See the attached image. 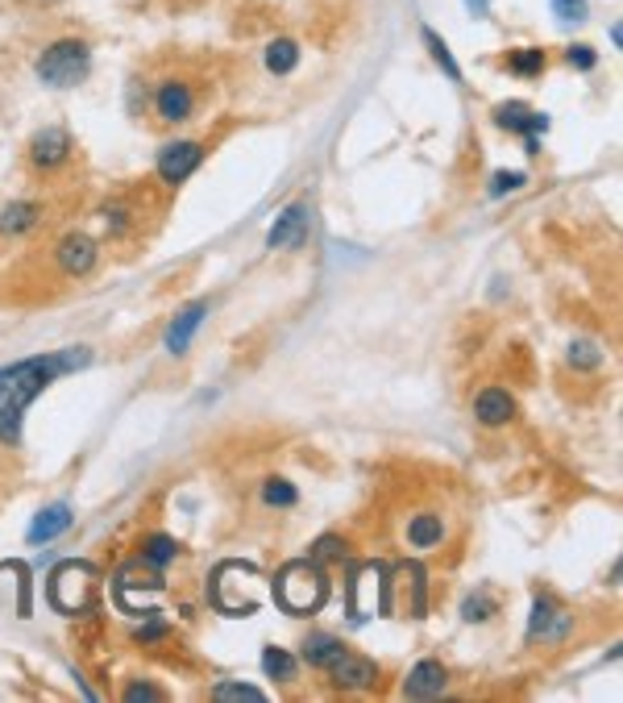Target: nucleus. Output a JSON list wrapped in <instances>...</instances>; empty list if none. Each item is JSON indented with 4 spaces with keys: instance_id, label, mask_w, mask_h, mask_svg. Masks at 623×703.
I'll return each instance as SVG.
<instances>
[{
    "instance_id": "obj_14",
    "label": "nucleus",
    "mask_w": 623,
    "mask_h": 703,
    "mask_svg": "<svg viewBox=\"0 0 623 703\" xmlns=\"http://www.w3.org/2000/svg\"><path fill=\"white\" fill-rule=\"evenodd\" d=\"M569 628V616L553 600H536L532 604V625H529V637L536 641V637H553V641H561Z\"/></svg>"
},
{
    "instance_id": "obj_6",
    "label": "nucleus",
    "mask_w": 623,
    "mask_h": 703,
    "mask_svg": "<svg viewBox=\"0 0 623 703\" xmlns=\"http://www.w3.org/2000/svg\"><path fill=\"white\" fill-rule=\"evenodd\" d=\"M67 158H71V133L58 130V125L34 133V142H30V167L34 172H58Z\"/></svg>"
},
{
    "instance_id": "obj_23",
    "label": "nucleus",
    "mask_w": 623,
    "mask_h": 703,
    "mask_svg": "<svg viewBox=\"0 0 623 703\" xmlns=\"http://www.w3.org/2000/svg\"><path fill=\"white\" fill-rule=\"evenodd\" d=\"M263 666H266V674H275V679H291V674H296V658L279 646H266Z\"/></svg>"
},
{
    "instance_id": "obj_26",
    "label": "nucleus",
    "mask_w": 623,
    "mask_h": 703,
    "mask_svg": "<svg viewBox=\"0 0 623 703\" xmlns=\"http://www.w3.org/2000/svg\"><path fill=\"white\" fill-rule=\"evenodd\" d=\"M212 700H249V703H263L266 695L258 691V686H249V683H221L216 691H212Z\"/></svg>"
},
{
    "instance_id": "obj_20",
    "label": "nucleus",
    "mask_w": 623,
    "mask_h": 703,
    "mask_svg": "<svg viewBox=\"0 0 623 703\" xmlns=\"http://www.w3.org/2000/svg\"><path fill=\"white\" fill-rule=\"evenodd\" d=\"M420 39H424V46H429V55H433V63L436 67H445V76L454 79V84H461V67H457V58L449 55V46H445V39L436 34V30H420Z\"/></svg>"
},
{
    "instance_id": "obj_19",
    "label": "nucleus",
    "mask_w": 623,
    "mask_h": 703,
    "mask_svg": "<svg viewBox=\"0 0 623 703\" xmlns=\"http://www.w3.org/2000/svg\"><path fill=\"white\" fill-rule=\"evenodd\" d=\"M300 67V42L296 39H275L266 46V72L270 76H291Z\"/></svg>"
},
{
    "instance_id": "obj_27",
    "label": "nucleus",
    "mask_w": 623,
    "mask_h": 703,
    "mask_svg": "<svg viewBox=\"0 0 623 703\" xmlns=\"http://www.w3.org/2000/svg\"><path fill=\"white\" fill-rule=\"evenodd\" d=\"M566 63H569V67H578V72H594L599 55H594L586 42H574V46H566Z\"/></svg>"
},
{
    "instance_id": "obj_21",
    "label": "nucleus",
    "mask_w": 623,
    "mask_h": 703,
    "mask_svg": "<svg viewBox=\"0 0 623 703\" xmlns=\"http://www.w3.org/2000/svg\"><path fill=\"white\" fill-rule=\"evenodd\" d=\"M38 205H30V200H21V205H9L4 217H0V233H21V229H30L38 221Z\"/></svg>"
},
{
    "instance_id": "obj_4",
    "label": "nucleus",
    "mask_w": 623,
    "mask_h": 703,
    "mask_svg": "<svg viewBox=\"0 0 623 703\" xmlns=\"http://www.w3.org/2000/svg\"><path fill=\"white\" fill-rule=\"evenodd\" d=\"M151 109L163 125H183L200 113V84L191 76H163L151 92Z\"/></svg>"
},
{
    "instance_id": "obj_25",
    "label": "nucleus",
    "mask_w": 623,
    "mask_h": 703,
    "mask_svg": "<svg viewBox=\"0 0 623 703\" xmlns=\"http://www.w3.org/2000/svg\"><path fill=\"white\" fill-rule=\"evenodd\" d=\"M553 13L561 25H582L590 18V0H553Z\"/></svg>"
},
{
    "instance_id": "obj_32",
    "label": "nucleus",
    "mask_w": 623,
    "mask_h": 703,
    "mask_svg": "<svg viewBox=\"0 0 623 703\" xmlns=\"http://www.w3.org/2000/svg\"><path fill=\"white\" fill-rule=\"evenodd\" d=\"M491 600H487V595H478V600H466V620H487V616H491Z\"/></svg>"
},
{
    "instance_id": "obj_12",
    "label": "nucleus",
    "mask_w": 623,
    "mask_h": 703,
    "mask_svg": "<svg viewBox=\"0 0 623 703\" xmlns=\"http://www.w3.org/2000/svg\"><path fill=\"white\" fill-rule=\"evenodd\" d=\"M474 417L482 420V425H491V429H499V425H508L515 417V399H511L508 387H487L474 399Z\"/></svg>"
},
{
    "instance_id": "obj_17",
    "label": "nucleus",
    "mask_w": 623,
    "mask_h": 703,
    "mask_svg": "<svg viewBox=\"0 0 623 703\" xmlns=\"http://www.w3.org/2000/svg\"><path fill=\"white\" fill-rule=\"evenodd\" d=\"M503 63H508L511 76H520V79H541L548 72V55L541 46H515Z\"/></svg>"
},
{
    "instance_id": "obj_29",
    "label": "nucleus",
    "mask_w": 623,
    "mask_h": 703,
    "mask_svg": "<svg viewBox=\"0 0 623 703\" xmlns=\"http://www.w3.org/2000/svg\"><path fill=\"white\" fill-rule=\"evenodd\" d=\"M333 558H345V541L341 537H321L316 550H312V562H333Z\"/></svg>"
},
{
    "instance_id": "obj_7",
    "label": "nucleus",
    "mask_w": 623,
    "mask_h": 703,
    "mask_svg": "<svg viewBox=\"0 0 623 703\" xmlns=\"http://www.w3.org/2000/svg\"><path fill=\"white\" fill-rule=\"evenodd\" d=\"M96 254H100V246H96L88 233H67V238L55 246V263L63 275L79 279V275H88L96 266Z\"/></svg>"
},
{
    "instance_id": "obj_8",
    "label": "nucleus",
    "mask_w": 623,
    "mask_h": 703,
    "mask_svg": "<svg viewBox=\"0 0 623 703\" xmlns=\"http://www.w3.org/2000/svg\"><path fill=\"white\" fill-rule=\"evenodd\" d=\"M308 200H296V205H287L283 212H279V221L270 226V233H266V246L275 250H291V246H303V238H308Z\"/></svg>"
},
{
    "instance_id": "obj_5",
    "label": "nucleus",
    "mask_w": 623,
    "mask_h": 703,
    "mask_svg": "<svg viewBox=\"0 0 623 703\" xmlns=\"http://www.w3.org/2000/svg\"><path fill=\"white\" fill-rule=\"evenodd\" d=\"M204 163V146L200 142H167L163 151H158V179L163 184H183L196 167Z\"/></svg>"
},
{
    "instance_id": "obj_2",
    "label": "nucleus",
    "mask_w": 623,
    "mask_h": 703,
    "mask_svg": "<svg viewBox=\"0 0 623 703\" xmlns=\"http://www.w3.org/2000/svg\"><path fill=\"white\" fill-rule=\"evenodd\" d=\"M34 72H38V79L46 88H76V84H84L88 72H92V46H88V39H79V34L46 42L38 63H34Z\"/></svg>"
},
{
    "instance_id": "obj_10",
    "label": "nucleus",
    "mask_w": 623,
    "mask_h": 703,
    "mask_svg": "<svg viewBox=\"0 0 623 703\" xmlns=\"http://www.w3.org/2000/svg\"><path fill=\"white\" fill-rule=\"evenodd\" d=\"M329 674H333V683L341 686V691H361V686H370L378 679V666L370 662V658H361V653H341L337 662L329 666Z\"/></svg>"
},
{
    "instance_id": "obj_3",
    "label": "nucleus",
    "mask_w": 623,
    "mask_h": 703,
    "mask_svg": "<svg viewBox=\"0 0 623 703\" xmlns=\"http://www.w3.org/2000/svg\"><path fill=\"white\" fill-rule=\"evenodd\" d=\"M275 595L291 616H308L324 604V574L316 562H291L279 583H275Z\"/></svg>"
},
{
    "instance_id": "obj_15",
    "label": "nucleus",
    "mask_w": 623,
    "mask_h": 703,
    "mask_svg": "<svg viewBox=\"0 0 623 703\" xmlns=\"http://www.w3.org/2000/svg\"><path fill=\"white\" fill-rule=\"evenodd\" d=\"M445 541V520L436 513H415L408 520V546L412 550H436Z\"/></svg>"
},
{
    "instance_id": "obj_33",
    "label": "nucleus",
    "mask_w": 623,
    "mask_h": 703,
    "mask_svg": "<svg viewBox=\"0 0 623 703\" xmlns=\"http://www.w3.org/2000/svg\"><path fill=\"white\" fill-rule=\"evenodd\" d=\"M466 9H470L474 18H487V9H491V0H466Z\"/></svg>"
},
{
    "instance_id": "obj_18",
    "label": "nucleus",
    "mask_w": 623,
    "mask_h": 703,
    "mask_svg": "<svg viewBox=\"0 0 623 703\" xmlns=\"http://www.w3.org/2000/svg\"><path fill=\"white\" fill-rule=\"evenodd\" d=\"M341 653H345V646H341L337 637H329V633H312V637L303 641V662L316 666V670H329Z\"/></svg>"
},
{
    "instance_id": "obj_11",
    "label": "nucleus",
    "mask_w": 623,
    "mask_h": 703,
    "mask_svg": "<svg viewBox=\"0 0 623 703\" xmlns=\"http://www.w3.org/2000/svg\"><path fill=\"white\" fill-rule=\"evenodd\" d=\"M445 683H449L445 666L429 658V662L412 666V674L403 679V695H408V700H436V695H445Z\"/></svg>"
},
{
    "instance_id": "obj_30",
    "label": "nucleus",
    "mask_w": 623,
    "mask_h": 703,
    "mask_svg": "<svg viewBox=\"0 0 623 703\" xmlns=\"http://www.w3.org/2000/svg\"><path fill=\"white\" fill-rule=\"evenodd\" d=\"M524 184H529V179H524L520 172H499V175H494V184H491V196H503V191H520Z\"/></svg>"
},
{
    "instance_id": "obj_16",
    "label": "nucleus",
    "mask_w": 623,
    "mask_h": 703,
    "mask_svg": "<svg viewBox=\"0 0 623 703\" xmlns=\"http://www.w3.org/2000/svg\"><path fill=\"white\" fill-rule=\"evenodd\" d=\"M71 520H76V516H71L67 504H51V508H42V513L34 516V525H30V541L42 546V541H51V537L71 529Z\"/></svg>"
},
{
    "instance_id": "obj_24",
    "label": "nucleus",
    "mask_w": 623,
    "mask_h": 703,
    "mask_svg": "<svg viewBox=\"0 0 623 703\" xmlns=\"http://www.w3.org/2000/svg\"><path fill=\"white\" fill-rule=\"evenodd\" d=\"M175 553H179V546H175L170 537H151V541L142 546V558H146L151 567H158V571L167 567V562H170V558H175Z\"/></svg>"
},
{
    "instance_id": "obj_1",
    "label": "nucleus",
    "mask_w": 623,
    "mask_h": 703,
    "mask_svg": "<svg viewBox=\"0 0 623 703\" xmlns=\"http://www.w3.org/2000/svg\"><path fill=\"white\" fill-rule=\"evenodd\" d=\"M92 362V350L88 345H71V350H58V354H46V359H25L13 362L0 371V441L4 446H18L21 441V420H25V408L51 387L55 380H63L67 371H79Z\"/></svg>"
},
{
    "instance_id": "obj_13",
    "label": "nucleus",
    "mask_w": 623,
    "mask_h": 703,
    "mask_svg": "<svg viewBox=\"0 0 623 703\" xmlns=\"http://www.w3.org/2000/svg\"><path fill=\"white\" fill-rule=\"evenodd\" d=\"M204 317H208L204 300H196V305H188L183 312H175V321H170V329H167V350H170V354H183V350H188L191 338H196V329L204 325Z\"/></svg>"
},
{
    "instance_id": "obj_22",
    "label": "nucleus",
    "mask_w": 623,
    "mask_h": 703,
    "mask_svg": "<svg viewBox=\"0 0 623 703\" xmlns=\"http://www.w3.org/2000/svg\"><path fill=\"white\" fill-rule=\"evenodd\" d=\"M263 499L270 508H296V504H300V492H296L287 479H266Z\"/></svg>"
},
{
    "instance_id": "obj_28",
    "label": "nucleus",
    "mask_w": 623,
    "mask_h": 703,
    "mask_svg": "<svg viewBox=\"0 0 623 703\" xmlns=\"http://www.w3.org/2000/svg\"><path fill=\"white\" fill-rule=\"evenodd\" d=\"M569 362H574V366H582V371H590V366H599V362H603V354H599L590 342H574L569 345Z\"/></svg>"
},
{
    "instance_id": "obj_31",
    "label": "nucleus",
    "mask_w": 623,
    "mask_h": 703,
    "mask_svg": "<svg viewBox=\"0 0 623 703\" xmlns=\"http://www.w3.org/2000/svg\"><path fill=\"white\" fill-rule=\"evenodd\" d=\"M163 700V691L151 683H133L130 691H125V703H158Z\"/></svg>"
},
{
    "instance_id": "obj_9",
    "label": "nucleus",
    "mask_w": 623,
    "mask_h": 703,
    "mask_svg": "<svg viewBox=\"0 0 623 703\" xmlns=\"http://www.w3.org/2000/svg\"><path fill=\"white\" fill-rule=\"evenodd\" d=\"M494 125L508 133H524V138H536V133L548 130V117L536 113L532 105L524 100H503V105H494Z\"/></svg>"
}]
</instances>
